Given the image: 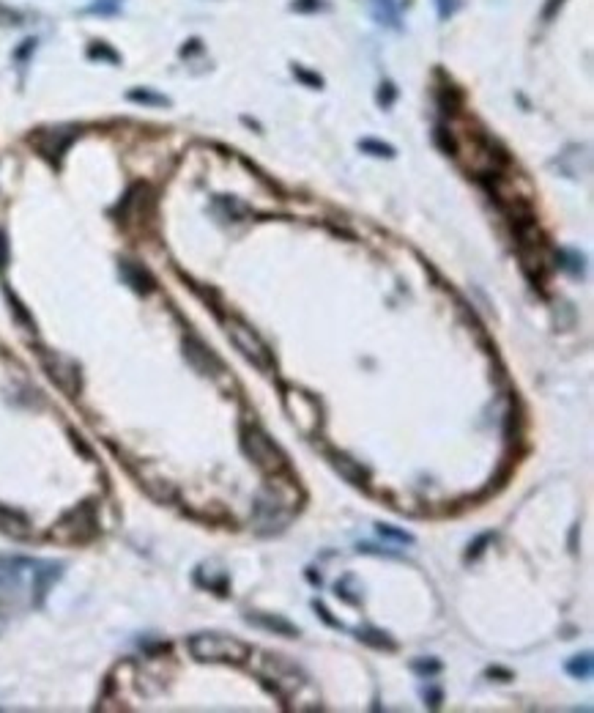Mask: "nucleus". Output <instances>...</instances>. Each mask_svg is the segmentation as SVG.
Returning a JSON list of instances; mask_svg holds the SVG:
<instances>
[{
  "instance_id": "f257e3e1",
  "label": "nucleus",
  "mask_w": 594,
  "mask_h": 713,
  "mask_svg": "<svg viewBox=\"0 0 594 713\" xmlns=\"http://www.w3.org/2000/svg\"><path fill=\"white\" fill-rule=\"evenodd\" d=\"M189 653L197 661H230L239 664L250 658V645L230 637V634H217V631H200L189 637Z\"/></svg>"
},
{
  "instance_id": "f03ea898",
  "label": "nucleus",
  "mask_w": 594,
  "mask_h": 713,
  "mask_svg": "<svg viewBox=\"0 0 594 713\" xmlns=\"http://www.w3.org/2000/svg\"><path fill=\"white\" fill-rule=\"evenodd\" d=\"M225 326H227V338L233 340V346L247 356L257 371H263V373H271V371H274V354H271L269 343H266L247 321L230 316V319L225 321Z\"/></svg>"
},
{
  "instance_id": "7ed1b4c3",
  "label": "nucleus",
  "mask_w": 594,
  "mask_h": 713,
  "mask_svg": "<svg viewBox=\"0 0 594 713\" xmlns=\"http://www.w3.org/2000/svg\"><path fill=\"white\" fill-rule=\"evenodd\" d=\"M244 439H241V445H244V453L250 455L252 461L263 469V472H280L285 469V455L282 450L269 439V434L263 431V428H257V425H247L244 428V434H241Z\"/></svg>"
},
{
  "instance_id": "20e7f679",
  "label": "nucleus",
  "mask_w": 594,
  "mask_h": 713,
  "mask_svg": "<svg viewBox=\"0 0 594 713\" xmlns=\"http://www.w3.org/2000/svg\"><path fill=\"white\" fill-rule=\"evenodd\" d=\"M285 409L293 417V422L304 431V434H315L320 425V409L315 403L313 395L302 392V389H288L285 392Z\"/></svg>"
},
{
  "instance_id": "39448f33",
  "label": "nucleus",
  "mask_w": 594,
  "mask_h": 713,
  "mask_svg": "<svg viewBox=\"0 0 594 713\" xmlns=\"http://www.w3.org/2000/svg\"><path fill=\"white\" fill-rule=\"evenodd\" d=\"M41 362H44V368H47V373H50V379L58 385V387L66 392V395H77L80 392V371H77V365L69 359V356H61L55 354V352H47V354H41Z\"/></svg>"
},
{
  "instance_id": "423d86ee",
  "label": "nucleus",
  "mask_w": 594,
  "mask_h": 713,
  "mask_svg": "<svg viewBox=\"0 0 594 713\" xmlns=\"http://www.w3.org/2000/svg\"><path fill=\"white\" fill-rule=\"evenodd\" d=\"M184 356H187L189 365H192L197 373H203V376H217V371L222 368L219 359L214 356V352H211L206 343H200L197 338H187V340H184Z\"/></svg>"
},
{
  "instance_id": "0eeeda50",
  "label": "nucleus",
  "mask_w": 594,
  "mask_h": 713,
  "mask_svg": "<svg viewBox=\"0 0 594 713\" xmlns=\"http://www.w3.org/2000/svg\"><path fill=\"white\" fill-rule=\"evenodd\" d=\"M63 521L74 524V527H58V529H69V535H66V538H71V541H85V538H91V532H94V527H96L91 502H85V505H80L77 511L66 513Z\"/></svg>"
},
{
  "instance_id": "6e6552de",
  "label": "nucleus",
  "mask_w": 594,
  "mask_h": 713,
  "mask_svg": "<svg viewBox=\"0 0 594 713\" xmlns=\"http://www.w3.org/2000/svg\"><path fill=\"white\" fill-rule=\"evenodd\" d=\"M247 623L263 628V631H271V634H280V637H299V625H293L288 617L282 615H266V612H250L247 615Z\"/></svg>"
},
{
  "instance_id": "1a4fd4ad",
  "label": "nucleus",
  "mask_w": 594,
  "mask_h": 713,
  "mask_svg": "<svg viewBox=\"0 0 594 713\" xmlns=\"http://www.w3.org/2000/svg\"><path fill=\"white\" fill-rule=\"evenodd\" d=\"M121 275H124V280L134 289V291L140 293H148L154 289V280H151V275L140 266V263H134V261H121Z\"/></svg>"
},
{
  "instance_id": "9d476101",
  "label": "nucleus",
  "mask_w": 594,
  "mask_h": 713,
  "mask_svg": "<svg viewBox=\"0 0 594 713\" xmlns=\"http://www.w3.org/2000/svg\"><path fill=\"white\" fill-rule=\"evenodd\" d=\"M71 137H74V130H52V132H47V140H50V143H44V146H41L44 157H61L63 148L71 143Z\"/></svg>"
},
{
  "instance_id": "9b49d317",
  "label": "nucleus",
  "mask_w": 594,
  "mask_h": 713,
  "mask_svg": "<svg viewBox=\"0 0 594 713\" xmlns=\"http://www.w3.org/2000/svg\"><path fill=\"white\" fill-rule=\"evenodd\" d=\"M334 466L343 472L345 480H351L353 486H365V480H367V475H365V469L359 466V464H353L348 455L343 453H334Z\"/></svg>"
},
{
  "instance_id": "f8f14e48",
  "label": "nucleus",
  "mask_w": 594,
  "mask_h": 713,
  "mask_svg": "<svg viewBox=\"0 0 594 713\" xmlns=\"http://www.w3.org/2000/svg\"><path fill=\"white\" fill-rule=\"evenodd\" d=\"M370 6H373V17L381 25H392V28L397 25V8L392 0H370Z\"/></svg>"
},
{
  "instance_id": "ddd939ff",
  "label": "nucleus",
  "mask_w": 594,
  "mask_h": 713,
  "mask_svg": "<svg viewBox=\"0 0 594 713\" xmlns=\"http://www.w3.org/2000/svg\"><path fill=\"white\" fill-rule=\"evenodd\" d=\"M356 637L362 639V642H367V645H373L378 650H395V639H389V634H383V631H376V628H365V631H356Z\"/></svg>"
},
{
  "instance_id": "4468645a",
  "label": "nucleus",
  "mask_w": 594,
  "mask_h": 713,
  "mask_svg": "<svg viewBox=\"0 0 594 713\" xmlns=\"http://www.w3.org/2000/svg\"><path fill=\"white\" fill-rule=\"evenodd\" d=\"M567 672L572 678H581V681H589L592 678V656L584 653V656H575L570 664H567Z\"/></svg>"
},
{
  "instance_id": "2eb2a0df",
  "label": "nucleus",
  "mask_w": 594,
  "mask_h": 713,
  "mask_svg": "<svg viewBox=\"0 0 594 713\" xmlns=\"http://www.w3.org/2000/svg\"><path fill=\"white\" fill-rule=\"evenodd\" d=\"M22 22H25V14H22V11H17V8L0 3V28H17V25H22Z\"/></svg>"
},
{
  "instance_id": "dca6fc26",
  "label": "nucleus",
  "mask_w": 594,
  "mask_h": 713,
  "mask_svg": "<svg viewBox=\"0 0 594 713\" xmlns=\"http://www.w3.org/2000/svg\"><path fill=\"white\" fill-rule=\"evenodd\" d=\"M359 148L367 151V154H373V157H395V148L386 146V143H378V140H362Z\"/></svg>"
},
{
  "instance_id": "f3484780",
  "label": "nucleus",
  "mask_w": 594,
  "mask_h": 713,
  "mask_svg": "<svg viewBox=\"0 0 594 713\" xmlns=\"http://www.w3.org/2000/svg\"><path fill=\"white\" fill-rule=\"evenodd\" d=\"M121 8V0H96V3H91L85 11L88 14H101V17H110V14H115Z\"/></svg>"
},
{
  "instance_id": "a211bd4d",
  "label": "nucleus",
  "mask_w": 594,
  "mask_h": 713,
  "mask_svg": "<svg viewBox=\"0 0 594 713\" xmlns=\"http://www.w3.org/2000/svg\"><path fill=\"white\" fill-rule=\"evenodd\" d=\"M8 302H11V313L17 316V321H20V324H28V329H31V332H36V324L31 321V316L25 313V307L17 302V296H14L11 291H8Z\"/></svg>"
},
{
  "instance_id": "6ab92c4d",
  "label": "nucleus",
  "mask_w": 594,
  "mask_h": 713,
  "mask_svg": "<svg viewBox=\"0 0 594 713\" xmlns=\"http://www.w3.org/2000/svg\"><path fill=\"white\" fill-rule=\"evenodd\" d=\"M378 535L381 538H392V541H400V544H411L413 538L403 532V529H395V527H389V524H378Z\"/></svg>"
},
{
  "instance_id": "aec40b11",
  "label": "nucleus",
  "mask_w": 594,
  "mask_h": 713,
  "mask_svg": "<svg viewBox=\"0 0 594 713\" xmlns=\"http://www.w3.org/2000/svg\"><path fill=\"white\" fill-rule=\"evenodd\" d=\"M129 99H134V102H146V104H167V99L159 97V94H151V91H132Z\"/></svg>"
},
{
  "instance_id": "412c9836",
  "label": "nucleus",
  "mask_w": 594,
  "mask_h": 713,
  "mask_svg": "<svg viewBox=\"0 0 594 713\" xmlns=\"http://www.w3.org/2000/svg\"><path fill=\"white\" fill-rule=\"evenodd\" d=\"M411 667H413V672H422V675H436L438 670H441L438 661H413Z\"/></svg>"
},
{
  "instance_id": "4be33fe9",
  "label": "nucleus",
  "mask_w": 594,
  "mask_h": 713,
  "mask_svg": "<svg viewBox=\"0 0 594 713\" xmlns=\"http://www.w3.org/2000/svg\"><path fill=\"white\" fill-rule=\"evenodd\" d=\"M378 102H381L383 107H389V104L395 102V85H392V83L381 85V91H378Z\"/></svg>"
},
{
  "instance_id": "5701e85b",
  "label": "nucleus",
  "mask_w": 594,
  "mask_h": 713,
  "mask_svg": "<svg viewBox=\"0 0 594 713\" xmlns=\"http://www.w3.org/2000/svg\"><path fill=\"white\" fill-rule=\"evenodd\" d=\"M455 8H458V0H438V14H441V20L452 17Z\"/></svg>"
},
{
  "instance_id": "b1692460",
  "label": "nucleus",
  "mask_w": 594,
  "mask_h": 713,
  "mask_svg": "<svg viewBox=\"0 0 594 713\" xmlns=\"http://www.w3.org/2000/svg\"><path fill=\"white\" fill-rule=\"evenodd\" d=\"M88 55H91V58H110V61H118V55L110 53V50H104V47H91Z\"/></svg>"
},
{
  "instance_id": "393cba45",
  "label": "nucleus",
  "mask_w": 594,
  "mask_h": 713,
  "mask_svg": "<svg viewBox=\"0 0 594 713\" xmlns=\"http://www.w3.org/2000/svg\"><path fill=\"white\" fill-rule=\"evenodd\" d=\"M293 8L296 11H315V8H320V3L318 0H296Z\"/></svg>"
},
{
  "instance_id": "a878e982",
  "label": "nucleus",
  "mask_w": 594,
  "mask_h": 713,
  "mask_svg": "<svg viewBox=\"0 0 594 713\" xmlns=\"http://www.w3.org/2000/svg\"><path fill=\"white\" fill-rule=\"evenodd\" d=\"M315 612H320V617H323V620H326L329 625H334V628H343V625H340L337 620H332V615L326 612V607H323V604H318V601H315Z\"/></svg>"
},
{
  "instance_id": "bb28decb",
  "label": "nucleus",
  "mask_w": 594,
  "mask_h": 713,
  "mask_svg": "<svg viewBox=\"0 0 594 713\" xmlns=\"http://www.w3.org/2000/svg\"><path fill=\"white\" fill-rule=\"evenodd\" d=\"M6 261H8V244H6V233L0 230V269L6 266Z\"/></svg>"
},
{
  "instance_id": "cd10ccee",
  "label": "nucleus",
  "mask_w": 594,
  "mask_h": 713,
  "mask_svg": "<svg viewBox=\"0 0 594 713\" xmlns=\"http://www.w3.org/2000/svg\"><path fill=\"white\" fill-rule=\"evenodd\" d=\"M490 541H493V535H482V538L474 544V551H469V557H476V554H482V546H485V544H490Z\"/></svg>"
},
{
  "instance_id": "c85d7f7f",
  "label": "nucleus",
  "mask_w": 594,
  "mask_h": 713,
  "mask_svg": "<svg viewBox=\"0 0 594 713\" xmlns=\"http://www.w3.org/2000/svg\"><path fill=\"white\" fill-rule=\"evenodd\" d=\"M562 3H564V0H551V3H548V6H545V14H542V17H545V20H551V17H553V14H556V8H559V6H562Z\"/></svg>"
},
{
  "instance_id": "c756f323",
  "label": "nucleus",
  "mask_w": 594,
  "mask_h": 713,
  "mask_svg": "<svg viewBox=\"0 0 594 713\" xmlns=\"http://www.w3.org/2000/svg\"><path fill=\"white\" fill-rule=\"evenodd\" d=\"M3 625H6V620H3V617H0V631H3Z\"/></svg>"
}]
</instances>
